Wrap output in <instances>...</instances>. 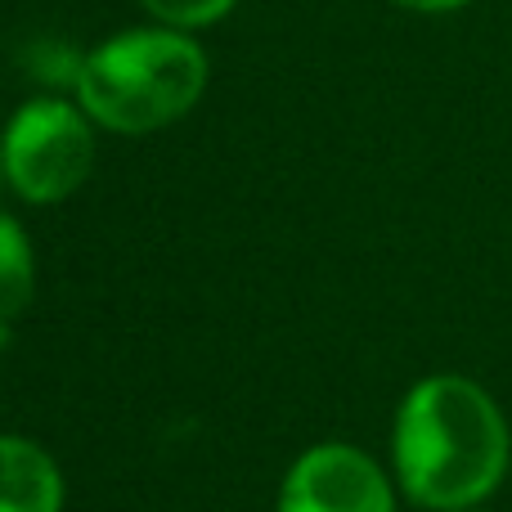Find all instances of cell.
Wrapping results in <instances>:
<instances>
[{
    "label": "cell",
    "instance_id": "1",
    "mask_svg": "<svg viewBox=\"0 0 512 512\" xmlns=\"http://www.w3.org/2000/svg\"><path fill=\"white\" fill-rule=\"evenodd\" d=\"M512 432L504 409L463 373H432L405 391L391 423L396 481L418 508H477L508 477Z\"/></svg>",
    "mask_w": 512,
    "mask_h": 512
},
{
    "label": "cell",
    "instance_id": "2",
    "mask_svg": "<svg viewBox=\"0 0 512 512\" xmlns=\"http://www.w3.org/2000/svg\"><path fill=\"white\" fill-rule=\"evenodd\" d=\"M90 122L117 135H149L180 122L207 90V54L171 27L122 32L90 50L72 72Z\"/></svg>",
    "mask_w": 512,
    "mask_h": 512
},
{
    "label": "cell",
    "instance_id": "3",
    "mask_svg": "<svg viewBox=\"0 0 512 512\" xmlns=\"http://www.w3.org/2000/svg\"><path fill=\"white\" fill-rule=\"evenodd\" d=\"M95 167V135L86 108L63 99H32L5 126V176L27 203H63Z\"/></svg>",
    "mask_w": 512,
    "mask_h": 512
},
{
    "label": "cell",
    "instance_id": "4",
    "mask_svg": "<svg viewBox=\"0 0 512 512\" xmlns=\"http://www.w3.org/2000/svg\"><path fill=\"white\" fill-rule=\"evenodd\" d=\"M279 512H396V490L364 450L324 441L288 468Z\"/></svg>",
    "mask_w": 512,
    "mask_h": 512
},
{
    "label": "cell",
    "instance_id": "5",
    "mask_svg": "<svg viewBox=\"0 0 512 512\" xmlns=\"http://www.w3.org/2000/svg\"><path fill=\"white\" fill-rule=\"evenodd\" d=\"M0 512H63V472L27 436L0 432Z\"/></svg>",
    "mask_w": 512,
    "mask_h": 512
},
{
    "label": "cell",
    "instance_id": "6",
    "mask_svg": "<svg viewBox=\"0 0 512 512\" xmlns=\"http://www.w3.org/2000/svg\"><path fill=\"white\" fill-rule=\"evenodd\" d=\"M36 292V256L27 230L9 212H0V324L18 319L32 306Z\"/></svg>",
    "mask_w": 512,
    "mask_h": 512
},
{
    "label": "cell",
    "instance_id": "7",
    "mask_svg": "<svg viewBox=\"0 0 512 512\" xmlns=\"http://www.w3.org/2000/svg\"><path fill=\"white\" fill-rule=\"evenodd\" d=\"M140 5L167 27H207L230 14L239 0H140Z\"/></svg>",
    "mask_w": 512,
    "mask_h": 512
},
{
    "label": "cell",
    "instance_id": "8",
    "mask_svg": "<svg viewBox=\"0 0 512 512\" xmlns=\"http://www.w3.org/2000/svg\"><path fill=\"white\" fill-rule=\"evenodd\" d=\"M391 5L418 9V14H445V9H459V5H468V0H391Z\"/></svg>",
    "mask_w": 512,
    "mask_h": 512
},
{
    "label": "cell",
    "instance_id": "9",
    "mask_svg": "<svg viewBox=\"0 0 512 512\" xmlns=\"http://www.w3.org/2000/svg\"><path fill=\"white\" fill-rule=\"evenodd\" d=\"M9 185V176H5V131H0V189Z\"/></svg>",
    "mask_w": 512,
    "mask_h": 512
},
{
    "label": "cell",
    "instance_id": "10",
    "mask_svg": "<svg viewBox=\"0 0 512 512\" xmlns=\"http://www.w3.org/2000/svg\"><path fill=\"white\" fill-rule=\"evenodd\" d=\"M463 512H481V508H463Z\"/></svg>",
    "mask_w": 512,
    "mask_h": 512
}]
</instances>
